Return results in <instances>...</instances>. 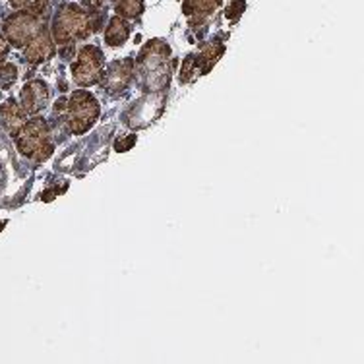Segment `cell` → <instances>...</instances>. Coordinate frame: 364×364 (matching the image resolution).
<instances>
[{"mask_svg": "<svg viewBox=\"0 0 364 364\" xmlns=\"http://www.w3.org/2000/svg\"><path fill=\"white\" fill-rule=\"evenodd\" d=\"M43 29H45V21L41 20V16L16 10L14 14H10L6 20H4L2 36L6 37V41L10 43V47L23 49L33 37H37L41 33Z\"/></svg>", "mask_w": 364, "mask_h": 364, "instance_id": "5", "label": "cell"}, {"mask_svg": "<svg viewBox=\"0 0 364 364\" xmlns=\"http://www.w3.org/2000/svg\"><path fill=\"white\" fill-rule=\"evenodd\" d=\"M49 2L50 0H10V6L14 10H21V12L43 16L49 8Z\"/></svg>", "mask_w": 364, "mask_h": 364, "instance_id": "14", "label": "cell"}, {"mask_svg": "<svg viewBox=\"0 0 364 364\" xmlns=\"http://www.w3.org/2000/svg\"><path fill=\"white\" fill-rule=\"evenodd\" d=\"M245 8H246L245 0H235L231 6H229V10H227V18L235 21L238 18V16L245 12Z\"/></svg>", "mask_w": 364, "mask_h": 364, "instance_id": "16", "label": "cell"}, {"mask_svg": "<svg viewBox=\"0 0 364 364\" xmlns=\"http://www.w3.org/2000/svg\"><path fill=\"white\" fill-rule=\"evenodd\" d=\"M223 43L221 41H215V43H210L205 49L200 53L198 56H188L186 58V63L182 66V76L181 80L182 82H188L190 77L196 76V70L198 74H205V72L210 70L213 64L218 63L219 56L223 55Z\"/></svg>", "mask_w": 364, "mask_h": 364, "instance_id": "8", "label": "cell"}, {"mask_svg": "<svg viewBox=\"0 0 364 364\" xmlns=\"http://www.w3.org/2000/svg\"><path fill=\"white\" fill-rule=\"evenodd\" d=\"M85 4V10L90 12H103L105 10V0H82Z\"/></svg>", "mask_w": 364, "mask_h": 364, "instance_id": "17", "label": "cell"}, {"mask_svg": "<svg viewBox=\"0 0 364 364\" xmlns=\"http://www.w3.org/2000/svg\"><path fill=\"white\" fill-rule=\"evenodd\" d=\"M132 144H136V136H128V140H124V141H117V149H119V151H127L128 147L132 146Z\"/></svg>", "mask_w": 364, "mask_h": 364, "instance_id": "19", "label": "cell"}, {"mask_svg": "<svg viewBox=\"0 0 364 364\" xmlns=\"http://www.w3.org/2000/svg\"><path fill=\"white\" fill-rule=\"evenodd\" d=\"M16 80H18V68L14 64H0V90H10V85H14Z\"/></svg>", "mask_w": 364, "mask_h": 364, "instance_id": "15", "label": "cell"}, {"mask_svg": "<svg viewBox=\"0 0 364 364\" xmlns=\"http://www.w3.org/2000/svg\"><path fill=\"white\" fill-rule=\"evenodd\" d=\"M0 119H2V124L6 128V132L10 136H16L21 130V127L28 122V112L23 111V107L18 101L6 99L0 107Z\"/></svg>", "mask_w": 364, "mask_h": 364, "instance_id": "12", "label": "cell"}, {"mask_svg": "<svg viewBox=\"0 0 364 364\" xmlns=\"http://www.w3.org/2000/svg\"><path fill=\"white\" fill-rule=\"evenodd\" d=\"M168 56L171 49L161 39L149 41L141 49L138 60L134 63V74L146 91H161L168 84Z\"/></svg>", "mask_w": 364, "mask_h": 364, "instance_id": "2", "label": "cell"}, {"mask_svg": "<svg viewBox=\"0 0 364 364\" xmlns=\"http://www.w3.org/2000/svg\"><path fill=\"white\" fill-rule=\"evenodd\" d=\"M8 53H10V43L6 41V37L2 36V31H0V64L6 60Z\"/></svg>", "mask_w": 364, "mask_h": 364, "instance_id": "18", "label": "cell"}, {"mask_svg": "<svg viewBox=\"0 0 364 364\" xmlns=\"http://www.w3.org/2000/svg\"><path fill=\"white\" fill-rule=\"evenodd\" d=\"M56 45L50 37V31L47 28L43 29L41 33L37 37H33L31 41L23 47V56L26 60L31 64H41L45 60H49L50 56H55Z\"/></svg>", "mask_w": 364, "mask_h": 364, "instance_id": "11", "label": "cell"}, {"mask_svg": "<svg viewBox=\"0 0 364 364\" xmlns=\"http://www.w3.org/2000/svg\"><path fill=\"white\" fill-rule=\"evenodd\" d=\"M134 80V60L124 58V60H114L109 64L105 72H101V84L109 93H120L127 90L130 82Z\"/></svg>", "mask_w": 364, "mask_h": 364, "instance_id": "7", "label": "cell"}, {"mask_svg": "<svg viewBox=\"0 0 364 364\" xmlns=\"http://www.w3.org/2000/svg\"><path fill=\"white\" fill-rule=\"evenodd\" d=\"M99 112L101 109L97 99L85 90L74 91L70 97L60 99L55 105L56 119L63 122L68 132L76 136L85 134L97 122Z\"/></svg>", "mask_w": 364, "mask_h": 364, "instance_id": "3", "label": "cell"}, {"mask_svg": "<svg viewBox=\"0 0 364 364\" xmlns=\"http://www.w3.org/2000/svg\"><path fill=\"white\" fill-rule=\"evenodd\" d=\"M49 103V90L47 84L41 80H33L21 87L20 91V105L28 114H37L41 112Z\"/></svg>", "mask_w": 364, "mask_h": 364, "instance_id": "9", "label": "cell"}, {"mask_svg": "<svg viewBox=\"0 0 364 364\" xmlns=\"http://www.w3.org/2000/svg\"><path fill=\"white\" fill-rule=\"evenodd\" d=\"M103 66H105L103 50L95 45H85L77 53L76 60L72 63V77L77 85L90 87V85L99 84Z\"/></svg>", "mask_w": 364, "mask_h": 364, "instance_id": "6", "label": "cell"}, {"mask_svg": "<svg viewBox=\"0 0 364 364\" xmlns=\"http://www.w3.org/2000/svg\"><path fill=\"white\" fill-rule=\"evenodd\" d=\"M128 37H130V26H128V21L124 18H120V16L111 18L105 28L107 45H111V47H122L128 41Z\"/></svg>", "mask_w": 364, "mask_h": 364, "instance_id": "13", "label": "cell"}, {"mask_svg": "<svg viewBox=\"0 0 364 364\" xmlns=\"http://www.w3.org/2000/svg\"><path fill=\"white\" fill-rule=\"evenodd\" d=\"M221 6V0H184L182 2V12L188 18L192 29L205 26V21L215 14Z\"/></svg>", "mask_w": 364, "mask_h": 364, "instance_id": "10", "label": "cell"}, {"mask_svg": "<svg viewBox=\"0 0 364 364\" xmlns=\"http://www.w3.org/2000/svg\"><path fill=\"white\" fill-rule=\"evenodd\" d=\"M105 18L103 12H90L80 4L66 2L58 8L50 26V37L55 45H72L74 41H84L101 29V21Z\"/></svg>", "mask_w": 364, "mask_h": 364, "instance_id": "1", "label": "cell"}, {"mask_svg": "<svg viewBox=\"0 0 364 364\" xmlns=\"http://www.w3.org/2000/svg\"><path fill=\"white\" fill-rule=\"evenodd\" d=\"M16 147L21 155L36 163H43L53 155V141H50V128L47 120L36 119L28 120L21 130L14 136Z\"/></svg>", "mask_w": 364, "mask_h": 364, "instance_id": "4", "label": "cell"}]
</instances>
